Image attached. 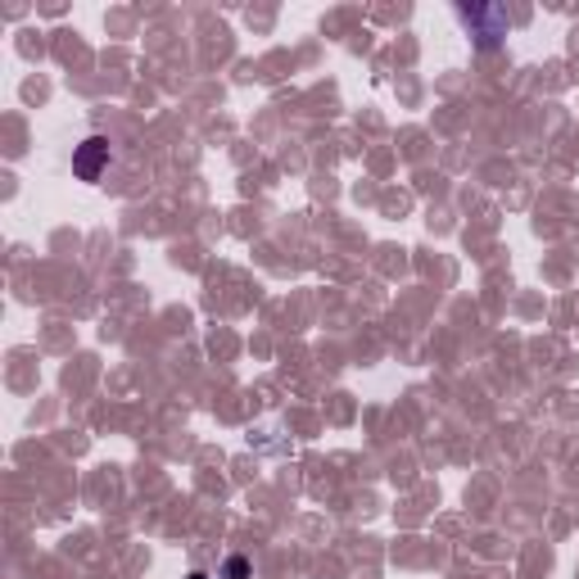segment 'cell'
<instances>
[{
	"instance_id": "3957f363",
	"label": "cell",
	"mask_w": 579,
	"mask_h": 579,
	"mask_svg": "<svg viewBox=\"0 0 579 579\" xmlns=\"http://www.w3.org/2000/svg\"><path fill=\"white\" fill-rule=\"evenodd\" d=\"M186 579H209V575H204V570H190V575H186Z\"/></svg>"
},
{
	"instance_id": "7a4b0ae2",
	"label": "cell",
	"mask_w": 579,
	"mask_h": 579,
	"mask_svg": "<svg viewBox=\"0 0 579 579\" xmlns=\"http://www.w3.org/2000/svg\"><path fill=\"white\" fill-rule=\"evenodd\" d=\"M254 575V566L245 561V557H231L227 566H222V579H250Z\"/></svg>"
},
{
	"instance_id": "6da1fadb",
	"label": "cell",
	"mask_w": 579,
	"mask_h": 579,
	"mask_svg": "<svg viewBox=\"0 0 579 579\" xmlns=\"http://www.w3.org/2000/svg\"><path fill=\"white\" fill-rule=\"evenodd\" d=\"M105 168H109V140H105V136H86L77 150H73V172H77L82 181H101Z\"/></svg>"
}]
</instances>
